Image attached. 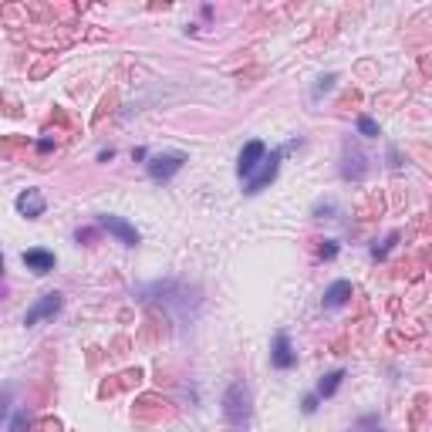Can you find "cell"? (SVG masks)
<instances>
[{"mask_svg":"<svg viewBox=\"0 0 432 432\" xmlns=\"http://www.w3.org/2000/svg\"><path fill=\"white\" fill-rule=\"evenodd\" d=\"M223 415L227 422L236 432H247L250 429V419H254V406H250V388L243 381H233L223 395Z\"/></svg>","mask_w":432,"mask_h":432,"instance_id":"6da1fadb","label":"cell"},{"mask_svg":"<svg viewBox=\"0 0 432 432\" xmlns=\"http://www.w3.org/2000/svg\"><path fill=\"white\" fill-rule=\"evenodd\" d=\"M280 159H284V149H274L270 155H263V162L257 166V173H254L250 179H247V193H260V189H263L267 182H274Z\"/></svg>","mask_w":432,"mask_h":432,"instance_id":"7a4b0ae2","label":"cell"},{"mask_svg":"<svg viewBox=\"0 0 432 432\" xmlns=\"http://www.w3.org/2000/svg\"><path fill=\"white\" fill-rule=\"evenodd\" d=\"M182 162H186V155L182 153H162V155H153L149 159V176L155 182H166V179H173L182 169Z\"/></svg>","mask_w":432,"mask_h":432,"instance_id":"3957f363","label":"cell"},{"mask_svg":"<svg viewBox=\"0 0 432 432\" xmlns=\"http://www.w3.org/2000/svg\"><path fill=\"white\" fill-rule=\"evenodd\" d=\"M263 155H267V146L260 142V139H250L247 146H243V153H240V159H236V173L240 176H254L257 173V166L263 162Z\"/></svg>","mask_w":432,"mask_h":432,"instance_id":"277c9868","label":"cell"},{"mask_svg":"<svg viewBox=\"0 0 432 432\" xmlns=\"http://www.w3.org/2000/svg\"><path fill=\"white\" fill-rule=\"evenodd\" d=\"M98 227L108 230L112 236H119V243H126V247H135L139 243V230L126 223L122 216H98Z\"/></svg>","mask_w":432,"mask_h":432,"instance_id":"5b68a950","label":"cell"},{"mask_svg":"<svg viewBox=\"0 0 432 432\" xmlns=\"http://www.w3.org/2000/svg\"><path fill=\"white\" fill-rule=\"evenodd\" d=\"M61 311V294H44L41 301L34 307H27V314H24V325L31 328V325H41L44 318H54Z\"/></svg>","mask_w":432,"mask_h":432,"instance_id":"8992f818","label":"cell"},{"mask_svg":"<svg viewBox=\"0 0 432 432\" xmlns=\"http://www.w3.org/2000/svg\"><path fill=\"white\" fill-rule=\"evenodd\" d=\"M44 196H41V189H24L21 196H17V213H24L31 220H37L41 213H44Z\"/></svg>","mask_w":432,"mask_h":432,"instance_id":"52a82bcc","label":"cell"},{"mask_svg":"<svg viewBox=\"0 0 432 432\" xmlns=\"http://www.w3.org/2000/svg\"><path fill=\"white\" fill-rule=\"evenodd\" d=\"M270 361H274V368H284V372L297 361V355H294V348H291V341H287L284 331H277V338H274V355H270Z\"/></svg>","mask_w":432,"mask_h":432,"instance_id":"ba28073f","label":"cell"},{"mask_svg":"<svg viewBox=\"0 0 432 432\" xmlns=\"http://www.w3.org/2000/svg\"><path fill=\"white\" fill-rule=\"evenodd\" d=\"M24 263L27 270H34V274H48V270H54V254L51 250H27Z\"/></svg>","mask_w":432,"mask_h":432,"instance_id":"9c48e42d","label":"cell"},{"mask_svg":"<svg viewBox=\"0 0 432 432\" xmlns=\"http://www.w3.org/2000/svg\"><path fill=\"white\" fill-rule=\"evenodd\" d=\"M352 297V280H334L325 291V307H341Z\"/></svg>","mask_w":432,"mask_h":432,"instance_id":"30bf717a","label":"cell"},{"mask_svg":"<svg viewBox=\"0 0 432 432\" xmlns=\"http://www.w3.org/2000/svg\"><path fill=\"white\" fill-rule=\"evenodd\" d=\"M341 379H345V372H331V375H325V379L318 381V399H331L334 392H338V385H341Z\"/></svg>","mask_w":432,"mask_h":432,"instance_id":"8fae6325","label":"cell"},{"mask_svg":"<svg viewBox=\"0 0 432 432\" xmlns=\"http://www.w3.org/2000/svg\"><path fill=\"white\" fill-rule=\"evenodd\" d=\"M358 132H361V135H368V139H375V135H379V122H375V119H368V115H361V119H358Z\"/></svg>","mask_w":432,"mask_h":432,"instance_id":"7c38bea8","label":"cell"},{"mask_svg":"<svg viewBox=\"0 0 432 432\" xmlns=\"http://www.w3.org/2000/svg\"><path fill=\"white\" fill-rule=\"evenodd\" d=\"M7 432H27V412H14V419H10Z\"/></svg>","mask_w":432,"mask_h":432,"instance_id":"4fadbf2b","label":"cell"},{"mask_svg":"<svg viewBox=\"0 0 432 432\" xmlns=\"http://www.w3.org/2000/svg\"><path fill=\"white\" fill-rule=\"evenodd\" d=\"M334 254H338V243H334V240H325V247H321V257H328V260H331Z\"/></svg>","mask_w":432,"mask_h":432,"instance_id":"5bb4252c","label":"cell"},{"mask_svg":"<svg viewBox=\"0 0 432 432\" xmlns=\"http://www.w3.org/2000/svg\"><path fill=\"white\" fill-rule=\"evenodd\" d=\"M318 408V395H307L304 399V412H314Z\"/></svg>","mask_w":432,"mask_h":432,"instance_id":"9a60e30c","label":"cell"},{"mask_svg":"<svg viewBox=\"0 0 432 432\" xmlns=\"http://www.w3.org/2000/svg\"><path fill=\"white\" fill-rule=\"evenodd\" d=\"M375 432H381V429H375Z\"/></svg>","mask_w":432,"mask_h":432,"instance_id":"2e32d148","label":"cell"}]
</instances>
